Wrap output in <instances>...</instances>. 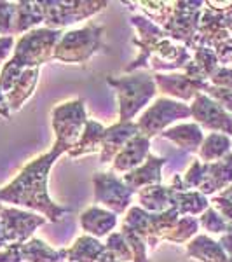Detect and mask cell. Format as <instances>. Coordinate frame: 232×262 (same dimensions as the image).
Here are the masks:
<instances>
[{
  "label": "cell",
  "mask_w": 232,
  "mask_h": 262,
  "mask_svg": "<svg viewBox=\"0 0 232 262\" xmlns=\"http://www.w3.org/2000/svg\"><path fill=\"white\" fill-rule=\"evenodd\" d=\"M166 164V159L157 158L150 152L147 161L138 166L136 170L129 171L124 175V184L128 185L131 191L138 192L140 189H145L149 185H161L163 182V166Z\"/></svg>",
  "instance_id": "obj_16"
},
{
  "label": "cell",
  "mask_w": 232,
  "mask_h": 262,
  "mask_svg": "<svg viewBox=\"0 0 232 262\" xmlns=\"http://www.w3.org/2000/svg\"><path fill=\"white\" fill-rule=\"evenodd\" d=\"M0 222L4 227V234L7 238V243H25L32 238L33 231L37 227L44 226L45 219L37 213L19 210L14 206H4L0 203Z\"/></svg>",
  "instance_id": "obj_10"
},
{
  "label": "cell",
  "mask_w": 232,
  "mask_h": 262,
  "mask_svg": "<svg viewBox=\"0 0 232 262\" xmlns=\"http://www.w3.org/2000/svg\"><path fill=\"white\" fill-rule=\"evenodd\" d=\"M131 23L138 30V37L133 40V44L138 46V49L142 51V54L126 67V74L136 72L138 69H143V67L149 69L150 56L154 54L155 48H157L164 39H168V35L164 33L163 28L157 27L155 23H152V21L149 18H145V16H140V14L131 16Z\"/></svg>",
  "instance_id": "obj_11"
},
{
  "label": "cell",
  "mask_w": 232,
  "mask_h": 262,
  "mask_svg": "<svg viewBox=\"0 0 232 262\" xmlns=\"http://www.w3.org/2000/svg\"><path fill=\"white\" fill-rule=\"evenodd\" d=\"M39 81V69H28L21 74V77L14 82L9 93H6L7 103H9L11 111H21L23 105L30 100L33 95V90Z\"/></svg>",
  "instance_id": "obj_23"
},
{
  "label": "cell",
  "mask_w": 232,
  "mask_h": 262,
  "mask_svg": "<svg viewBox=\"0 0 232 262\" xmlns=\"http://www.w3.org/2000/svg\"><path fill=\"white\" fill-rule=\"evenodd\" d=\"M192 54L185 46L175 44L171 39H164L161 44L155 48L154 54L150 56L149 69H154L157 74H164V72H175L191 63Z\"/></svg>",
  "instance_id": "obj_13"
},
{
  "label": "cell",
  "mask_w": 232,
  "mask_h": 262,
  "mask_svg": "<svg viewBox=\"0 0 232 262\" xmlns=\"http://www.w3.org/2000/svg\"><path fill=\"white\" fill-rule=\"evenodd\" d=\"M199 226L204 231L212 232V234H223V232L227 231V227H229V224L223 221V217L217 212V210L210 206V208L206 210V212L201 213Z\"/></svg>",
  "instance_id": "obj_32"
},
{
  "label": "cell",
  "mask_w": 232,
  "mask_h": 262,
  "mask_svg": "<svg viewBox=\"0 0 232 262\" xmlns=\"http://www.w3.org/2000/svg\"><path fill=\"white\" fill-rule=\"evenodd\" d=\"M107 84L115 90L119 98V122H131L157 93L155 79L149 72H133L121 77L108 75Z\"/></svg>",
  "instance_id": "obj_3"
},
{
  "label": "cell",
  "mask_w": 232,
  "mask_h": 262,
  "mask_svg": "<svg viewBox=\"0 0 232 262\" xmlns=\"http://www.w3.org/2000/svg\"><path fill=\"white\" fill-rule=\"evenodd\" d=\"M87 122L84 100L77 98L53 108V129L56 133L53 149L66 154L81 138Z\"/></svg>",
  "instance_id": "obj_5"
},
{
  "label": "cell",
  "mask_w": 232,
  "mask_h": 262,
  "mask_svg": "<svg viewBox=\"0 0 232 262\" xmlns=\"http://www.w3.org/2000/svg\"><path fill=\"white\" fill-rule=\"evenodd\" d=\"M136 196L142 208L150 213H163L173 206L171 189L164 185H149L145 189H140Z\"/></svg>",
  "instance_id": "obj_25"
},
{
  "label": "cell",
  "mask_w": 232,
  "mask_h": 262,
  "mask_svg": "<svg viewBox=\"0 0 232 262\" xmlns=\"http://www.w3.org/2000/svg\"><path fill=\"white\" fill-rule=\"evenodd\" d=\"M92 185H95V200L103 206H107L115 215L124 213L131 205L133 196L136 194L113 171L95 173L92 175Z\"/></svg>",
  "instance_id": "obj_8"
},
{
  "label": "cell",
  "mask_w": 232,
  "mask_h": 262,
  "mask_svg": "<svg viewBox=\"0 0 232 262\" xmlns=\"http://www.w3.org/2000/svg\"><path fill=\"white\" fill-rule=\"evenodd\" d=\"M210 84L232 91V69L230 67H220V69L210 77Z\"/></svg>",
  "instance_id": "obj_36"
},
{
  "label": "cell",
  "mask_w": 232,
  "mask_h": 262,
  "mask_svg": "<svg viewBox=\"0 0 232 262\" xmlns=\"http://www.w3.org/2000/svg\"><path fill=\"white\" fill-rule=\"evenodd\" d=\"M187 117H191L189 105H185L183 101L163 96V98L155 100V103L143 112V116L138 121V128H140L142 135L152 138L155 135H163L168 129V126L175 121L187 119Z\"/></svg>",
  "instance_id": "obj_7"
},
{
  "label": "cell",
  "mask_w": 232,
  "mask_h": 262,
  "mask_svg": "<svg viewBox=\"0 0 232 262\" xmlns=\"http://www.w3.org/2000/svg\"><path fill=\"white\" fill-rule=\"evenodd\" d=\"M163 138H168L175 143L178 149L187 152H197L204 142V133L202 128L196 122H185V124H176L173 128H168L163 133Z\"/></svg>",
  "instance_id": "obj_19"
},
{
  "label": "cell",
  "mask_w": 232,
  "mask_h": 262,
  "mask_svg": "<svg viewBox=\"0 0 232 262\" xmlns=\"http://www.w3.org/2000/svg\"><path fill=\"white\" fill-rule=\"evenodd\" d=\"M232 184V152L217 163H204V179L199 192L206 198L223 191Z\"/></svg>",
  "instance_id": "obj_17"
},
{
  "label": "cell",
  "mask_w": 232,
  "mask_h": 262,
  "mask_svg": "<svg viewBox=\"0 0 232 262\" xmlns=\"http://www.w3.org/2000/svg\"><path fill=\"white\" fill-rule=\"evenodd\" d=\"M105 128L100 124V122L87 119L86 126H84V131L79 138V142L75 143L72 149L66 152L70 159H79L84 158V156L95 154L96 150L101 149V138H103Z\"/></svg>",
  "instance_id": "obj_22"
},
{
  "label": "cell",
  "mask_w": 232,
  "mask_h": 262,
  "mask_svg": "<svg viewBox=\"0 0 232 262\" xmlns=\"http://www.w3.org/2000/svg\"><path fill=\"white\" fill-rule=\"evenodd\" d=\"M14 19H16V2H0V35L4 37L12 35Z\"/></svg>",
  "instance_id": "obj_34"
},
{
  "label": "cell",
  "mask_w": 232,
  "mask_h": 262,
  "mask_svg": "<svg viewBox=\"0 0 232 262\" xmlns=\"http://www.w3.org/2000/svg\"><path fill=\"white\" fill-rule=\"evenodd\" d=\"M204 95H208L210 98L218 101V103H220L222 107L232 116V91L230 90H223V88H217V86H212V84H210Z\"/></svg>",
  "instance_id": "obj_35"
},
{
  "label": "cell",
  "mask_w": 232,
  "mask_h": 262,
  "mask_svg": "<svg viewBox=\"0 0 232 262\" xmlns=\"http://www.w3.org/2000/svg\"><path fill=\"white\" fill-rule=\"evenodd\" d=\"M230 69H232V61H230Z\"/></svg>",
  "instance_id": "obj_44"
},
{
  "label": "cell",
  "mask_w": 232,
  "mask_h": 262,
  "mask_svg": "<svg viewBox=\"0 0 232 262\" xmlns=\"http://www.w3.org/2000/svg\"><path fill=\"white\" fill-rule=\"evenodd\" d=\"M107 252V247L100 243L92 236H81L66 248V260L68 262H100Z\"/></svg>",
  "instance_id": "obj_24"
},
{
  "label": "cell",
  "mask_w": 232,
  "mask_h": 262,
  "mask_svg": "<svg viewBox=\"0 0 232 262\" xmlns=\"http://www.w3.org/2000/svg\"><path fill=\"white\" fill-rule=\"evenodd\" d=\"M100 262H121V260L117 259V257L113 255L112 252H108V250H107V252H105V255L100 259Z\"/></svg>",
  "instance_id": "obj_41"
},
{
  "label": "cell",
  "mask_w": 232,
  "mask_h": 262,
  "mask_svg": "<svg viewBox=\"0 0 232 262\" xmlns=\"http://www.w3.org/2000/svg\"><path fill=\"white\" fill-rule=\"evenodd\" d=\"M150 156V138H147L145 135H136L124 145L117 158L112 161V170L113 173H129L136 170L138 166H142L147 161V158Z\"/></svg>",
  "instance_id": "obj_15"
},
{
  "label": "cell",
  "mask_w": 232,
  "mask_h": 262,
  "mask_svg": "<svg viewBox=\"0 0 232 262\" xmlns=\"http://www.w3.org/2000/svg\"><path fill=\"white\" fill-rule=\"evenodd\" d=\"M61 154L63 152L60 150L51 149L23 166V170L9 184L0 189V203H11L39 212L49 222L63 221L70 213V208L56 205L48 192L49 170Z\"/></svg>",
  "instance_id": "obj_1"
},
{
  "label": "cell",
  "mask_w": 232,
  "mask_h": 262,
  "mask_svg": "<svg viewBox=\"0 0 232 262\" xmlns=\"http://www.w3.org/2000/svg\"><path fill=\"white\" fill-rule=\"evenodd\" d=\"M21 262H61L66 260V250H54L48 243L39 238H30L28 242L19 243Z\"/></svg>",
  "instance_id": "obj_21"
},
{
  "label": "cell",
  "mask_w": 232,
  "mask_h": 262,
  "mask_svg": "<svg viewBox=\"0 0 232 262\" xmlns=\"http://www.w3.org/2000/svg\"><path fill=\"white\" fill-rule=\"evenodd\" d=\"M191 116L194 117L196 124L201 128L210 129L213 133H223L227 137H232V116L218 101L210 98L204 93H199L192 100Z\"/></svg>",
  "instance_id": "obj_9"
},
{
  "label": "cell",
  "mask_w": 232,
  "mask_h": 262,
  "mask_svg": "<svg viewBox=\"0 0 232 262\" xmlns=\"http://www.w3.org/2000/svg\"><path fill=\"white\" fill-rule=\"evenodd\" d=\"M218 243H220V247L223 248V252H225L227 255L232 259V226L227 227V231L220 236Z\"/></svg>",
  "instance_id": "obj_39"
},
{
  "label": "cell",
  "mask_w": 232,
  "mask_h": 262,
  "mask_svg": "<svg viewBox=\"0 0 232 262\" xmlns=\"http://www.w3.org/2000/svg\"><path fill=\"white\" fill-rule=\"evenodd\" d=\"M199 219L192 217V215H183L178 219L175 227L171 229L170 236L166 242L171 243H189L192 238H196L197 231H199Z\"/></svg>",
  "instance_id": "obj_29"
},
{
  "label": "cell",
  "mask_w": 232,
  "mask_h": 262,
  "mask_svg": "<svg viewBox=\"0 0 232 262\" xmlns=\"http://www.w3.org/2000/svg\"><path fill=\"white\" fill-rule=\"evenodd\" d=\"M136 135H140L138 122H115L110 128H105L103 138H101V154L100 163L107 164L117 158V154L124 149V145Z\"/></svg>",
  "instance_id": "obj_14"
},
{
  "label": "cell",
  "mask_w": 232,
  "mask_h": 262,
  "mask_svg": "<svg viewBox=\"0 0 232 262\" xmlns=\"http://www.w3.org/2000/svg\"><path fill=\"white\" fill-rule=\"evenodd\" d=\"M42 11H44V23L45 28L51 30H63L66 25H74L77 21L87 19L91 16L98 14L108 6L105 0H92V2H82V0H74V2H61V0H44Z\"/></svg>",
  "instance_id": "obj_6"
},
{
  "label": "cell",
  "mask_w": 232,
  "mask_h": 262,
  "mask_svg": "<svg viewBox=\"0 0 232 262\" xmlns=\"http://www.w3.org/2000/svg\"><path fill=\"white\" fill-rule=\"evenodd\" d=\"M63 33H65L63 30L33 28L32 32L21 35V39L16 42L12 58L4 65L0 74V90L9 93L25 70L39 69L42 63L54 60V51Z\"/></svg>",
  "instance_id": "obj_2"
},
{
  "label": "cell",
  "mask_w": 232,
  "mask_h": 262,
  "mask_svg": "<svg viewBox=\"0 0 232 262\" xmlns=\"http://www.w3.org/2000/svg\"><path fill=\"white\" fill-rule=\"evenodd\" d=\"M121 232L124 234L126 242L129 243V248L133 252V262H150L147 257V245L140 236L128 227H121Z\"/></svg>",
  "instance_id": "obj_33"
},
{
  "label": "cell",
  "mask_w": 232,
  "mask_h": 262,
  "mask_svg": "<svg viewBox=\"0 0 232 262\" xmlns=\"http://www.w3.org/2000/svg\"><path fill=\"white\" fill-rule=\"evenodd\" d=\"M218 196H222V198H225V200L232 201V184H230L227 189H223V191H222L220 194H218Z\"/></svg>",
  "instance_id": "obj_43"
},
{
  "label": "cell",
  "mask_w": 232,
  "mask_h": 262,
  "mask_svg": "<svg viewBox=\"0 0 232 262\" xmlns=\"http://www.w3.org/2000/svg\"><path fill=\"white\" fill-rule=\"evenodd\" d=\"M187 255L199 262H232L220 243L206 234H197L187 243Z\"/></svg>",
  "instance_id": "obj_20"
},
{
  "label": "cell",
  "mask_w": 232,
  "mask_h": 262,
  "mask_svg": "<svg viewBox=\"0 0 232 262\" xmlns=\"http://www.w3.org/2000/svg\"><path fill=\"white\" fill-rule=\"evenodd\" d=\"M105 247H107V250L112 252L121 262H124V260L133 262V252H131V248H129V243L126 242L122 232H112V234L107 238Z\"/></svg>",
  "instance_id": "obj_31"
},
{
  "label": "cell",
  "mask_w": 232,
  "mask_h": 262,
  "mask_svg": "<svg viewBox=\"0 0 232 262\" xmlns=\"http://www.w3.org/2000/svg\"><path fill=\"white\" fill-rule=\"evenodd\" d=\"M155 86L166 96H173L178 101L194 100L199 93H206L210 81H196L180 72L173 74H154Z\"/></svg>",
  "instance_id": "obj_12"
},
{
  "label": "cell",
  "mask_w": 232,
  "mask_h": 262,
  "mask_svg": "<svg viewBox=\"0 0 232 262\" xmlns=\"http://www.w3.org/2000/svg\"><path fill=\"white\" fill-rule=\"evenodd\" d=\"M11 114H12V111H11L9 103H7L6 93L0 90V117H4V119H9Z\"/></svg>",
  "instance_id": "obj_40"
},
{
  "label": "cell",
  "mask_w": 232,
  "mask_h": 262,
  "mask_svg": "<svg viewBox=\"0 0 232 262\" xmlns=\"http://www.w3.org/2000/svg\"><path fill=\"white\" fill-rule=\"evenodd\" d=\"M105 27L87 23L81 30L65 32L54 51V60L63 63H86L103 48Z\"/></svg>",
  "instance_id": "obj_4"
},
{
  "label": "cell",
  "mask_w": 232,
  "mask_h": 262,
  "mask_svg": "<svg viewBox=\"0 0 232 262\" xmlns=\"http://www.w3.org/2000/svg\"><path fill=\"white\" fill-rule=\"evenodd\" d=\"M12 46H14V37H0V65L9 58Z\"/></svg>",
  "instance_id": "obj_38"
},
{
  "label": "cell",
  "mask_w": 232,
  "mask_h": 262,
  "mask_svg": "<svg viewBox=\"0 0 232 262\" xmlns=\"http://www.w3.org/2000/svg\"><path fill=\"white\" fill-rule=\"evenodd\" d=\"M232 152V140L230 137L223 133H210L204 137V142L199 147V161L202 163H217L229 156Z\"/></svg>",
  "instance_id": "obj_28"
},
{
  "label": "cell",
  "mask_w": 232,
  "mask_h": 262,
  "mask_svg": "<svg viewBox=\"0 0 232 262\" xmlns=\"http://www.w3.org/2000/svg\"><path fill=\"white\" fill-rule=\"evenodd\" d=\"M192 61H194V65L199 69L201 74L208 79V81L215 72L222 67L220 61H218V58H217V54H215V51L210 49V48H197L192 54Z\"/></svg>",
  "instance_id": "obj_30"
},
{
  "label": "cell",
  "mask_w": 232,
  "mask_h": 262,
  "mask_svg": "<svg viewBox=\"0 0 232 262\" xmlns=\"http://www.w3.org/2000/svg\"><path fill=\"white\" fill-rule=\"evenodd\" d=\"M44 21V11H42L40 2H16V19L12 35L32 32L33 27Z\"/></svg>",
  "instance_id": "obj_26"
},
{
  "label": "cell",
  "mask_w": 232,
  "mask_h": 262,
  "mask_svg": "<svg viewBox=\"0 0 232 262\" xmlns=\"http://www.w3.org/2000/svg\"><path fill=\"white\" fill-rule=\"evenodd\" d=\"M6 247H9V243H7V238H6V234H4L2 222H0V250H4Z\"/></svg>",
  "instance_id": "obj_42"
},
{
  "label": "cell",
  "mask_w": 232,
  "mask_h": 262,
  "mask_svg": "<svg viewBox=\"0 0 232 262\" xmlns=\"http://www.w3.org/2000/svg\"><path fill=\"white\" fill-rule=\"evenodd\" d=\"M210 205H212V208H215L222 215L223 221L229 224V226H232V201L225 200V198L217 194V196H213L212 200H210Z\"/></svg>",
  "instance_id": "obj_37"
},
{
  "label": "cell",
  "mask_w": 232,
  "mask_h": 262,
  "mask_svg": "<svg viewBox=\"0 0 232 262\" xmlns=\"http://www.w3.org/2000/svg\"><path fill=\"white\" fill-rule=\"evenodd\" d=\"M81 226L96 239L110 236L117 226V215L110 210L100 208V206H89L81 213Z\"/></svg>",
  "instance_id": "obj_18"
},
{
  "label": "cell",
  "mask_w": 232,
  "mask_h": 262,
  "mask_svg": "<svg viewBox=\"0 0 232 262\" xmlns=\"http://www.w3.org/2000/svg\"><path fill=\"white\" fill-rule=\"evenodd\" d=\"M230 33H232V30H230Z\"/></svg>",
  "instance_id": "obj_45"
},
{
  "label": "cell",
  "mask_w": 232,
  "mask_h": 262,
  "mask_svg": "<svg viewBox=\"0 0 232 262\" xmlns=\"http://www.w3.org/2000/svg\"><path fill=\"white\" fill-rule=\"evenodd\" d=\"M171 203L182 217L183 215H192V217L201 215L212 206L208 198L199 191H173L171 189Z\"/></svg>",
  "instance_id": "obj_27"
}]
</instances>
